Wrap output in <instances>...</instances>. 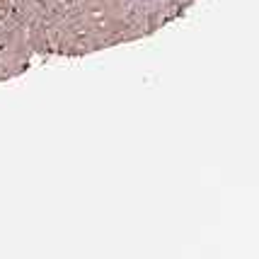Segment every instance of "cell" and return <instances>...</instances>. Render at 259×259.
Masks as SVG:
<instances>
[{"mask_svg": "<svg viewBox=\"0 0 259 259\" xmlns=\"http://www.w3.org/2000/svg\"><path fill=\"white\" fill-rule=\"evenodd\" d=\"M27 44L32 49V54H49L51 39H49V24L46 22H32L27 27Z\"/></svg>", "mask_w": 259, "mask_h": 259, "instance_id": "cell-1", "label": "cell"}]
</instances>
